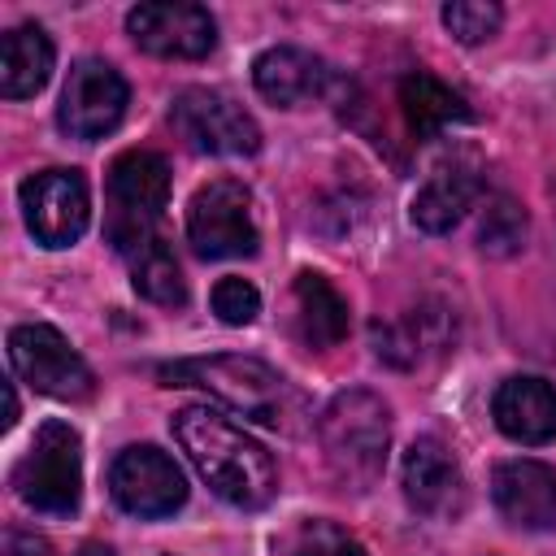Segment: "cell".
Returning a JSON list of instances; mask_svg holds the SVG:
<instances>
[{
	"label": "cell",
	"instance_id": "5b68a950",
	"mask_svg": "<svg viewBox=\"0 0 556 556\" xmlns=\"http://www.w3.org/2000/svg\"><path fill=\"white\" fill-rule=\"evenodd\" d=\"M109 239L117 252L152 235L169 204V165L148 148H130L109 165Z\"/></svg>",
	"mask_w": 556,
	"mask_h": 556
},
{
	"label": "cell",
	"instance_id": "d4e9b609",
	"mask_svg": "<svg viewBox=\"0 0 556 556\" xmlns=\"http://www.w3.org/2000/svg\"><path fill=\"white\" fill-rule=\"evenodd\" d=\"M213 313L226 326H252L261 313V291L248 278H222L213 287Z\"/></svg>",
	"mask_w": 556,
	"mask_h": 556
},
{
	"label": "cell",
	"instance_id": "30bf717a",
	"mask_svg": "<svg viewBox=\"0 0 556 556\" xmlns=\"http://www.w3.org/2000/svg\"><path fill=\"white\" fill-rule=\"evenodd\" d=\"M22 217L35 243L70 248L91 222V191L78 169H39L22 182Z\"/></svg>",
	"mask_w": 556,
	"mask_h": 556
},
{
	"label": "cell",
	"instance_id": "8fae6325",
	"mask_svg": "<svg viewBox=\"0 0 556 556\" xmlns=\"http://www.w3.org/2000/svg\"><path fill=\"white\" fill-rule=\"evenodd\" d=\"M126 100H130V87L126 78L109 65V61H96V56H83L65 87H61V104H56V126L70 135V139H104L122 113H126Z\"/></svg>",
	"mask_w": 556,
	"mask_h": 556
},
{
	"label": "cell",
	"instance_id": "e0dca14e",
	"mask_svg": "<svg viewBox=\"0 0 556 556\" xmlns=\"http://www.w3.org/2000/svg\"><path fill=\"white\" fill-rule=\"evenodd\" d=\"M478 191H482V182H478L473 169H465V165L434 169L413 195V226L426 230V235H447L473 208Z\"/></svg>",
	"mask_w": 556,
	"mask_h": 556
},
{
	"label": "cell",
	"instance_id": "5bb4252c",
	"mask_svg": "<svg viewBox=\"0 0 556 556\" xmlns=\"http://www.w3.org/2000/svg\"><path fill=\"white\" fill-rule=\"evenodd\" d=\"M491 500L500 517L517 530L556 526V473L543 460H504L491 473Z\"/></svg>",
	"mask_w": 556,
	"mask_h": 556
},
{
	"label": "cell",
	"instance_id": "6da1fadb",
	"mask_svg": "<svg viewBox=\"0 0 556 556\" xmlns=\"http://www.w3.org/2000/svg\"><path fill=\"white\" fill-rule=\"evenodd\" d=\"M169 430L217 500L243 513H256L274 500L278 491L274 456L252 434H243L226 413L208 404H187L174 413Z\"/></svg>",
	"mask_w": 556,
	"mask_h": 556
},
{
	"label": "cell",
	"instance_id": "603a6c76",
	"mask_svg": "<svg viewBox=\"0 0 556 556\" xmlns=\"http://www.w3.org/2000/svg\"><path fill=\"white\" fill-rule=\"evenodd\" d=\"M439 17H443V26H447L460 43H486V39L500 30L504 9L491 4V0H452V4H443Z\"/></svg>",
	"mask_w": 556,
	"mask_h": 556
},
{
	"label": "cell",
	"instance_id": "8992f818",
	"mask_svg": "<svg viewBox=\"0 0 556 556\" xmlns=\"http://www.w3.org/2000/svg\"><path fill=\"white\" fill-rule=\"evenodd\" d=\"M187 243L204 261L252 256L261 243L256 217H252V191L239 178L204 182L187 204Z\"/></svg>",
	"mask_w": 556,
	"mask_h": 556
},
{
	"label": "cell",
	"instance_id": "ffe728a7",
	"mask_svg": "<svg viewBox=\"0 0 556 556\" xmlns=\"http://www.w3.org/2000/svg\"><path fill=\"white\" fill-rule=\"evenodd\" d=\"M400 109H404L408 130H413L417 139H434V135H443L452 122H469L465 100H460L447 83H439L434 74H421V70L400 78Z\"/></svg>",
	"mask_w": 556,
	"mask_h": 556
},
{
	"label": "cell",
	"instance_id": "277c9868",
	"mask_svg": "<svg viewBox=\"0 0 556 556\" xmlns=\"http://www.w3.org/2000/svg\"><path fill=\"white\" fill-rule=\"evenodd\" d=\"M13 491L43 517H74L83 504V439L70 421H43L13 469Z\"/></svg>",
	"mask_w": 556,
	"mask_h": 556
},
{
	"label": "cell",
	"instance_id": "3957f363",
	"mask_svg": "<svg viewBox=\"0 0 556 556\" xmlns=\"http://www.w3.org/2000/svg\"><path fill=\"white\" fill-rule=\"evenodd\" d=\"M317 443H321V456H326L330 473L348 491H369L382 478V465H387L391 408L374 391L348 387V391H339L321 408V417H317Z\"/></svg>",
	"mask_w": 556,
	"mask_h": 556
},
{
	"label": "cell",
	"instance_id": "d6986e66",
	"mask_svg": "<svg viewBox=\"0 0 556 556\" xmlns=\"http://www.w3.org/2000/svg\"><path fill=\"white\" fill-rule=\"evenodd\" d=\"M52 39L39 26H13L0 39V96L26 100L43 91V83L52 78Z\"/></svg>",
	"mask_w": 556,
	"mask_h": 556
},
{
	"label": "cell",
	"instance_id": "484cf974",
	"mask_svg": "<svg viewBox=\"0 0 556 556\" xmlns=\"http://www.w3.org/2000/svg\"><path fill=\"white\" fill-rule=\"evenodd\" d=\"M4 556H52L48 539L30 534V530H9L4 534Z\"/></svg>",
	"mask_w": 556,
	"mask_h": 556
},
{
	"label": "cell",
	"instance_id": "4316f807",
	"mask_svg": "<svg viewBox=\"0 0 556 556\" xmlns=\"http://www.w3.org/2000/svg\"><path fill=\"white\" fill-rule=\"evenodd\" d=\"M74 556H113V547L109 543H83Z\"/></svg>",
	"mask_w": 556,
	"mask_h": 556
},
{
	"label": "cell",
	"instance_id": "4fadbf2b",
	"mask_svg": "<svg viewBox=\"0 0 556 556\" xmlns=\"http://www.w3.org/2000/svg\"><path fill=\"white\" fill-rule=\"evenodd\" d=\"M400 486H404V500L421 517H456L465 508L460 465L447 452V443H439L430 434L408 443V452L400 460Z\"/></svg>",
	"mask_w": 556,
	"mask_h": 556
},
{
	"label": "cell",
	"instance_id": "44dd1931",
	"mask_svg": "<svg viewBox=\"0 0 556 556\" xmlns=\"http://www.w3.org/2000/svg\"><path fill=\"white\" fill-rule=\"evenodd\" d=\"M126 265H130V282L143 300L161 304V308H182L187 304V282H182V269H178V256L169 252V243L161 235H148L139 239L135 248L122 252Z\"/></svg>",
	"mask_w": 556,
	"mask_h": 556
},
{
	"label": "cell",
	"instance_id": "7c38bea8",
	"mask_svg": "<svg viewBox=\"0 0 556 556\" xmlns=\"http://www.w3.org/2000/svg\"><path fill=\"white\" fill-rule=\"evenodd\" d=\"M130 39L165 61H200L217 43V22L204 4H174V0H152L135 4L126 13Z\"/></svg>",
	"mask_w": 556,
	"mask_h": 556
},
{
	"label": "cell",
	"instance_id": "2e32d148",
	"mask_svg": "<svg viewBox=\"0 0 556 556\" xmlns=\"http://www.w3.org/2000/svg\"><path fill=\"white\" fill-rule=\"evenodd\" d=\"M252 83H256V91L269 104L300 109V104H308V100H317L326 91L330 70L313 52H304V48H269V52L256 56Z\"/></svg>",
	"mask_w": 556,
	"mask_h": 556
},
{
	"label": "cell",
	"instance_id": "7402d4cb",
	"mask_svg": "<svg viewBox=\"0 0 556 556\" xmlns=\"http://www.w3.org/2000/svg\"><path fill=\"white\" fill-rule=\"evenodd\" d=\"M526 230L530 226H526L521 204L508 195H495V200H486V208L478 217V248L486 256H513V252H521Z\"/></svg>",
	"mask_w": 556,
	"mask_h": 556
},
{
	"label": "cell",
	"instance_id": "ba28073f",
	"mask_svg": "<svg viewBox=\"0 0 556 556\" xmlns=\"http://www.w3.org/2000/svg\"><path fill=\"white\" fill-rule=\"evenodd\" d=\"M169 122L187 148L204 156H252L261 148L256 117L213 87H187L169 104Z\"/></svg>",
	"mask_w": 556,
	"mask_h": 556
},
{
	"label": "cell",
	"instance_id": "9c48e42d",
	"mask_svg": "<svg viewBox=\"0 0 556 556\" xmlns=\"http://www.w3.org/2000/svg\"><path fill=\"white\" fill-rule=\"evenodd\" d=\"M109 495L122 513L139 521H161L187 504V478L169 452L152 443H130L109 465Z\"/></svg>",
	"mask_w": 556,
	"mask_h": 556
},
{
	"label": "cell",
	"instance_id": "cb8c5ba5",
	"mask_svg": "<svg viewBox=\"0 0 556 556\" xmlns=\"http://www.w3.org/2000/svg\"><path fill=\"white\" fill-rule=\"evenodd\" d=\"M282 556H365V547L334 521H304Z\"/></svg>",
	"mask_w": 556,
	"mask_h": 556
},
{
	"label": "cell",
	"instance_id": "ac0fdd59",
	"mask_svg": "<svg viewBox=\"0 0 556 556\" xmlns=\"http://www.w3.org/2000/svg\"><path fill=\"white\" fill-rule=\"evenodd\" d=\"M291 317H295V334L308 343V348H334L343 343L348 334V300L330 287L326 274H295V287H291Z\"/></svg>",
	"mask_w": 556,
	"mask_h": 556
},
{
	"label": "cell",
	"instance_id": "52a82bcc",
	"mask_svg": "<svg viewBox=\"0 0 556 556\" xmlns=\"http://www.w3.org/2000/svg\"><path fill=\"white\" fill-rule=\"evenodd\" d=\"M9 365L26 387L52 400H91L96 391L91 365L74 352V343L56 326L43 321H26L9 330Z\"/></svg>",
	"mask_w": 556,
	"mask_h": 556
},
{
	"label": "cell",
	"instance_id": "7a4b0ae2",
	"mask_svg": "<svg viewBox=\"0 0 556 556\" xmlns=\"http://www.w3.org/2000/svg\"><path fill=\"white\" fill-rule=\"evenodd\" d=\"M156 378L165 387H200L230 413L261 421L269 430H291V417L300 413V395L291 391V382L256 356H235V352L191 356V361L161 365Z\"/></svg>",
	"mask_w": 556,
	"mask_h": 556
},
{
	"label": "cell",
	"instance_id": "9a60e30c",
	"mask_svg": "<svg viewBox=\"0 0 556 556\" xmlns=\"http://www.w3.org/2000/svg\"><path fill=\"white\" fill-rule=\"evenodd\" d=\"M491 417L513 443H526V447L552 443L556 439V387L534 374L504 378L491 395Z\"/></svg>",
	"mask_w": 556,
	"mask_h": 556
}]
</instances>
